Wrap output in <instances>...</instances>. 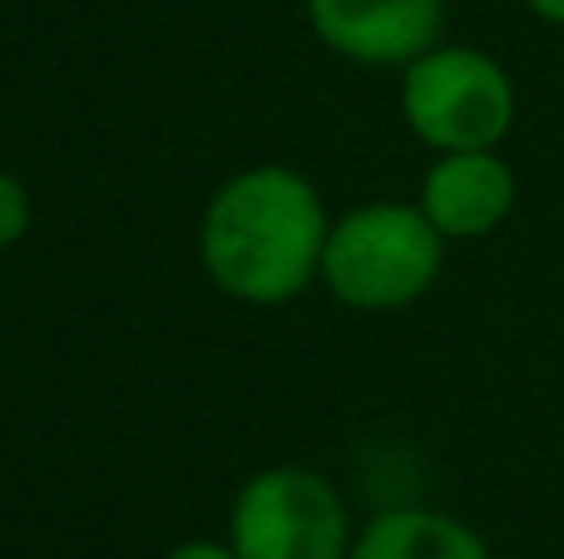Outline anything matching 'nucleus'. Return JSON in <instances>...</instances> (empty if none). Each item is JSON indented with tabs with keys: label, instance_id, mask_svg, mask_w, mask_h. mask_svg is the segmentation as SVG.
<instances>
[{
	"label": "nucleus",
	"instance_id": "nucleus-1",
	"mask_svg": "<svg viewBox=\"0 0 564 559\" xmlns=\"http://www.w3.org/2000/svg\"><path fill=\"white\" fill-rule=\"evenodd\" d=\"M332 218L317 184L292 164H248L208 194L198 263L243 307H282L322 283Z\"/></svg>",
	"mask_w": 564,
	"mask_h": 559
},
{
	"label": "nucleus",
	"instance_id": "nucleus-2",
	"mask_svg": "<svg viewBox=\"0 0 564 559\" xmlns=\"http://www.w3.org/2000/svg\"><path fill=\"white\" fill-rule=\"evenodd\" d=\"M446 248L416 198H371L332 218L322 287L351 313H401L441 283Z\"/></svg>",
	"mask_w": 564,
	"mask_h": 559
},
{
	"label": "nucleus",
	"instance_id": "nucleus-3",
	"mask_svg": "<svg viewBox=\"0 0 564 559\" xmlns=\"http://www.w3.org/2000/svg\"><path fill=\"white\" fill-rule=\"evenodd\" d=\"M401 119L431 154L500 149L516 129L520 89L490 50L441 40L401 69Z\"/></svg>",
	"mask_w": 564,
	"mask_h": 559
},
{
	"label": "nucleus",
	"instance_id": "nucleus-4",
	"mask_svg": "<svg viewBox=\"0 0 564 559\" xmlns=\"http://www.w3.org/2000/svg\"><path fill=\"white\" fill-rule=\"evenodd\" d=\"M357 525L341 491L312 465H263L228 505L238 559H347Z\"/></svg>",
	"mask_w": 564,
	"mask_h": 559
},
{
	"label": "nucleus",
	"instance_id": "nucleus-5",
	"mask_svg": "<svg viewBox=\"0 0 564 559\" xmlns=\"http://www.w3.org/2000/svg\"><path fill=\"white\" fill-rule=\"evenodd\" d=\"M307 25L337 59L406 69L446 40V0H302Z\"/></svg>",
	"mask_w": 564,
	"mask_h": 559
},
{
	"label": "nucleus",
	"instance_id": "nucleus-6",
	"mask_svg": "<svg viewBox=\"0 0 564 559\" xmlns=\"http://www.w3.org/2000/svg\"><path fill=\"white\" fill-rule=\"evenodd\" d=\"M520 198V178L506 164L500 149H456V154H436L421 174L416 204L431 223L441 228L446 243H476L490 238Z\"/></svg>",
	"mask_w": 564,
	"mask_h": 559
},
{
	"label": "nucleus",
	"instance_id": "nucleus-7",
	"mask_svg": "<svg viewBox=\"0 0 564 559\" xmlns=\"http://www.w3.org/2000/svg\"><path fill=\"white\" fill-rule=\"evenodd\" d=\"M347 559H490V545L460 515L397 505L361 525Z\"/></svg>",
	"mask_w": 564,
	"mask_h": 559
},
{
	"label": "nucleus",
	"instance_id": "nucleus-8",
	"mask_svg": "<svg viewBox=\"0 0 564 559\" xmlns=\"http://www.w3.org/2000/svg\"><path fill=\"white\" fill-rule=\"evenodd\" d=\"M35 223V198H30V184L10 168H0V253L20 243Z\"/></svg>",
	"mask_w": 564,
	"mask_h": 559
},
{
	"label": "nucleus",
	"instance_id": "nucleus-9",
	"mask_svg": "<svg viewBox=\"0 0 564 559\" xmlns=\"http://www.w3.org/2000/svg\"><path fill=\"white\" fill-rule=\"evenodd\" d=\"M164 559H238V550L224 535V540H184V545H174Z\"/></svg>",
	"mask_w": 564,
	"mask_h": 559
},
{
	"label": "nucleus",
	"instance_id": "nucleus-10",
	"mask_svg": "<svg viewBox=\"0 0 564 559\" xmlns=\"http://www.w3.org/2000/svg\"><path fill=\"white\" fill-rule=\"evenodd\" d=\"M525 10H530L535 20H545V25L564 30V0H525Z\"/></svg>",
	"mask_w": 564,
	"mask_h": 559
}]
</instances>
